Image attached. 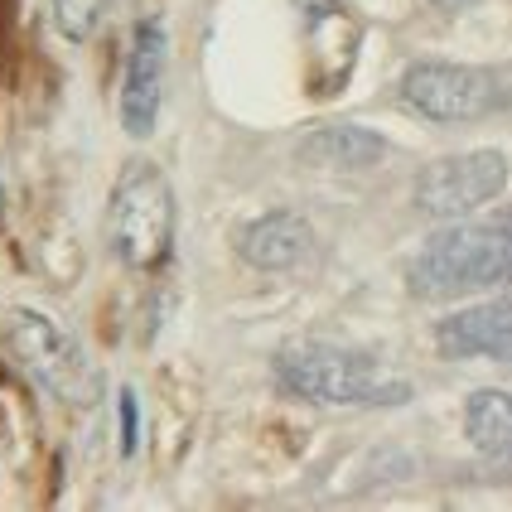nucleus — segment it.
Instances as JSON below:
<instances>
[{"instance_id":"obj_1","label":"nucleus","mask_w":512,"mask_h":512,"mask_svg":"<svg viewBox=\"0 0 512 512\" xmlns=\"http://www.w3.org/2000/svg\"><path fill=\"white\" fill-rule=\"evenodd\" d=\"M512 281V218L503 223H459L435 232L406 266L416 300H464L474 290Z\"/></svg>"},{"instance_id":"obj_2","label":"nucleus","mask_w":512,"mask_h":512,"mask_svg":"<svg viewBox=\"0 0 512 512\" xmlns=\"http://www.w3.org/2000/svg\"><path fill=\"white\" fill-rule=\"evenodd\" d=\"M276 382L300 401L324 406H401L411 401V382L382 372L368 353H353L343 343L290 339L276 353Z\"/></svg>"},{"instance_id":"obj_3","label":"nucleus","mask_w":512,"mask_h":512,"mask_svg":"<svg viewBox=\"0 0 512 512\" xmlns=\"http://www.w3.org/2000/svg\"><path fill=\"white\" fill-rule=\"evenodd\" d=\"M107 237L121 266L131 271H155L170 261L174 247V189L150 160H131L112 189L107 208Z\"/></svg>"},{"instance_id":"obj_4","label":"nucleus","mask_w":512,"mask_h":512,"mask_svg":"<svg viewBox=\"0 0 512 512\" xmlns=\"http://www.w3.org/2000/svg\"><path fill=\"white\" fill-rule=\"evenodd\" d=\"M401 102L426 121H484L512 107V73L469 63H411L401 78Z\"/></svg>"},{"instance_id":"obj_5","label":"nucleus","mask_w":512,"mask_h":512,"mask_svg":"<svg viewBox=\"0 0 512 512\" xmlns=\"http://www.w3.org/2000/svg\"><path fill=\"white\" fill-rule=\"evenodd\" d=\"M10 343L29 363V372L68 406H97L102 401V372L92 368L83 343L63 324L39 310H10Z\"/></svg>"},{"instance_id":"obj_6","label":"nucleus","mask_w":512,"mask_h":512,"mask_svg":"<svg viewBox=\"0 0 512 512\" xmlns=\"http://www.w3.org/2000/svg\"><path fill=\"white\" fill-rule=\"evenodd\" d=\"M508 189V155L503 150H464L430 160L416 174V208L426 218H469Z\"/></svg>"},{"instance_id":"obj_7","label":"nucleus","mask_w":512,"mask_h":512,"mask_svg":"<svg viewBox=\"0 0 512 512\" xmlns=\"http://www.w3.org/2000/svg\"><path fill=\"white\" fill-rule=\"evenodd\" d=\"M165 63H170V39L160 20H141L131 34V58H126V83H121V126L126 136H155L160 102H165Z\"/></svg>"},{"instance_id":"obj_8","label":"nucleus","mask_w":512,"mask_h":512,"mask_svg":"<svg viewBox=\"0 0 512 512\" xmlns=\"http://www.w3.org/2000/svg\"><path fill=\"white\" fill-rule=\"evenodd\" d=\"M237 252L256 271H295L314 252V232L300 213L276 208V213H261L237 232Z\"/></svg>"},{"instance_id":"obj_9","label":"nucleus","mask_w":512,"mask_h":512,"mask_svg":"<svg viewBox=\"0 0 512 512\" xmlns=\"http://www.w3.org/2000/svg\"><path fill=\"white\" fill-rule=\"evenodd\" d=\"M435 348L445 358H508L512 353V305H474L450 314L435 329Z\"/></svg>"},{"instance_id":"obj_10","label":"nucleus","mask_w":512,"mask_h":512,"mask_svg":"<svg viewBox=\"0 0 512 512\" xmlns=\"http://www.w3.org/2000/svg\"><path fill=\"white\" fill-rule=\"evenodd\" d=\"M464 430L484 455L512 459V392H498V387L474 392L464 406Z\"/></svg>"},{"instance_id":"obj_11","label":"nucleus","mask_w":512,"mask_h":512,"mask_svg":"<svg viewBox=\"0 0 512 512\" xmlns=\"http://www.w3.org/2000/svg\"><path fill=\"white\" fill-rule=\"evenodd\" d=\"M305 155H314L319 165H334V170H368L387 155V141L368 126H329L305 145Z\"/></svg>"},{"instance_id":"obj_12","label":"nucleus","mask_w":512,"mask_h":512,"mask_svg":"<svg viewBox=\"0 0 512 512\" xmlns=\"http://www.w3.org/2000/svg\"><path fill=\"white\" fill-rule=\"evenodd\" d=\"M49 5H54L58 34L73 39V44H87L102 25V10H107V0H49Z\"/></svg>"},{"instance_id":"obj_13","label":"nucleus","mask_w":512,"mask_h":512,"mask_svg":"<svg viewBox=\"0 0 512 512\" xmlns=\"http://www.w3.org/2000/svg\"><path fill=\"white\" fill-rule=\"evenodd\" d=\"M116 411H121V455H136V445H141V411H136V392L131 387L116 397Z\"/></svg>"},{"instance_id":"obj_14","label":"nucleus","mask_w":512,"mask_h":512,"mask_svg":"<svg viewBox=\"0 0 512 512\" xmlns=\"http://www.w3.org/2000/svg\"><path fill=\"white\" fill-rule=\"evenodd\" d=\"M435 10H464V5H474V0H430Z\"/></svg>"}]
</instances>
